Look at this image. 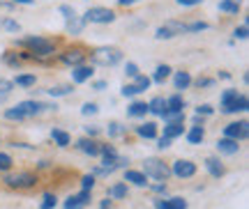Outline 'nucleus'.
<instances>
[{"label": "nucleus", "instance_id": "25", "mask_svg": "<svg viewBox=\"0 0 249 209\" xmlns=\"http://www.w3.org/2000/svg\"><path fill=\"white\" fill-rule=\"evenodd\" d=\"M65 28H67V32L70 35H81L83 32V28H86V21L81 16H74V18H70L67 23H65Z\"/></svg>", "mask_w": 249, "mask_h": 209}, {"label": "nucleus", "instance_id": "41", "mask_svg": "<svg viewBox=\"0 0 249 209\" xmlns=\"http://www.w3.org/2000/svg\"><path fill=\"white\" fill-rule=\"evenodd\" d=\"M123 133H124V127L120 122H111V124H108V136H111V138L123 136Z\"/></svg>", "mask_w": 249, "mask_h": 209}, {"label": "nucleus", "instance_id": "46", "mask_svg": "<svg viewBox=\"0 0 249 209\" xmlns=\"http://www.w3.org/2000/svg\"><path fill=\"white\" fill-rule=\"evenodd\" d=\"M213 113H214V108L210 104H201L196 108V115H198V117H208V115H213Z\"/></svg>", "mask_w": 249, "mask_h": 209}, {"label": "nucleus", "instance_id": "40", "mask_svg": "<svg viewBox=\"0 0 249 209\" xmlns=\"http://www.w3.org/2000/svg\"><path fill=\"white\" fill-rule=\"evenodd\" d=\"M83 207H86V205H83L76 195H70V198L65 200V209H83Z\"/></svg>", "mask_w": 249, "mask_h": 209}, {"label": "nucleus", "instance_id": "11", "mask_svg": "<svg viewBox=\"0 0 249 209\" xmlns=\"http://www.w3.org/2000/svg\"><path fill=\"white\" fill-rule=\"evenodd\" d=\"M76 149H81L88 157H99V143L95 138H81L76 140Z\"/></svg>", "mask_w": 249, "mask_h": 209}, {"label": "nucleus", "instance_id": "23", "mask_svg": "<svg viewBox=\"0 0 249 209\" xmlns=\"http://www.w3.org/2000/svg\"><path fill=\"white\" fill-rule=\"evenodd\" d=\"M171 67L169 64H160V67H157V69H155V74H152V83H160V85H164V83H166V80H169V76H171Z\"/></svg>", "mask_w": 249, "mask_h": 209}, {"label": "nucleus", "instance_id": "22", "mask_svg": "<svg viewBox=\"0 0 249 209\" xmlns=\"http://www.w3.org/2000/svg\"><path fill=\"white\" fill-rule=\"evenodd\" d=\"M124 182H132L134 186H148V177L141 170H127L124 173Z\"/></svg>", "mask_w": 249, "mask_h": 209}, {"label": "nucleus", "instance_id": "44", "mask_svg": "<svg viewBox=\"0 0 249 209\" xmlns=\"http://www.w3.org/2000/svg\"><path fill=\"white\" fill-rule=\"evenodd\" d=\"M124 74H127L129 79H136V76L141 74V71H139V64H136V62H127V64H124Z\"/></svg>", "mask_w": 249, "mask_h": 209}, {"label": "nucleus", "instance_id": "58", "mask_svg": "<svg viewBox=\"0 0 249 209\" xmlns=\"http://www.w3.org/2000/svg\"><path fill=\"white\" fill-rule=\"evenodd\" d=\"M136 2H141V0H118L120 7H129V5H136Z\"/></svg>", "mask_w": 249, "mask_h": 209}, {"label": "nucleus", "instance_id": "32", "mask_svg": "<svg viewBox=\"0 0 249 209\" xmlns=\"http://www.w3.org/2000/svg\"><path fill=\"white\" fill-rule=\"evenodd\" d=\"M150 83H152L150 76H145V74H139V76L134 79V87H136L139 92H145V90L150 87Z\"/></svg>", "mask_w": 249, "mask_h": 209}, {"label": "nucleus", "instance_id": "45", "mask_svg": "<svg viewBox=\"0 0 249 209\" xmlns=\"http://www.w3.org/2000/svg\"><path fill=\"white\" fill-rule=\"evenodd\" d=\"M120 95H123V96H136V95H141V92L134 87V83H127V85L120 87Z\"/></svg>", "mask_w": 249, "mask_h": 209}, {"label": "nucleus", "instance_id": "10", "mask_svg": "<svg viewBox=\"0 0 249 209\" xmlns=\"http://www.w3.org/2000/svg\"><path fill=\"white\" fill-rule=\"evenodd\" d=\"M249 108V99H247V95H238V99L235 101H231V104H226V106H222V113H245Z\"/></svg>", "mask_w": 249, "mask_h": 209}, {"label": "nucleus", "instance_id": "1", "mask_svg": "<svg viewBox=\"0 0 249 209\" xmlns=\"http://www.w3.org/2000/svg\"><path fill=\"white\" fill-rule=\"evenodd\" d=\"M17 46H26L28 53H33V58L39 60V58H49L55 53V42L51 39H44V37H23L18 39Z\"/></svg>", "mask_w": 249, "mask_h": 209}, {"label": "nucleus", "instance_id": "6", "mask_svg": "<svg viewBox=\"0 0 249 209\" xmlns=\"http://www.w3.org/2000/svg\"><path fill=\"white\" fill-rule=\"evenodd\" d=\"M81 18L86 23H99V26H104V23H113L116 21V12L108 7H90Z\"/></svg>", "mask_w": 249, "mask_h": 209}, {"label": "nucleus", "instance_id": "17", "mask_svg": "<svg viewBox=\"0 0 249 209\" xmlns=\"http://www.w3.org/2000/svg\"><path fill=\"white\" fill-rule=\"evenodd\" d=\"M217 149H219L222 154H226V157H233V154H238V149H240V145H238L235 140L222 138L219 143H217Z\"/></svg>", "mask_w": 249, "mask_h": 209}, {"label": "nucleus", "instance_id": "18", "mask_svg": "<svg viewBox=\"0 0 249 209\" xmlns=\"http://www.w3.org/2000/svg\"><path fill=\"white\" fill-rule=\"evenodd\" d=\"M185 136H187V143H189V145H201L205 140V129L203 127H192Z\"/></svg>", "mask_w": 249, "mask_h": 209}, {"label": "nucleus", "instance_id": "37", "mask_svg": "<svg viewBox=\"0 0 249 209\" xmlns=\"http://www.w3.org/2000/svg\"><path fill=\"white\" fill-rule=\"evenodd\" d=\"M97 113H99V106L92 104V101H86V104L81 106V115H86V117L88 115H97Z\"/></svg>", "mask_w": 249, "mask_h": 209}, {"label": "nucleus", "instance_id": "61", "mask_svg": "<svg viewBox=\"0 0 249 209\" xmlns=\"http://www.w3.org/2000/svg\"><path fill=\"white\" fill-rule=\"evenodd\" d=\"M99 209H111V200H102L99 202Z\"/></svg>", "mask_w": 249, "mask_h": 209}, {"label": "nucleus", "instance_id": "48", "mask_svg": "<svg viewBox=\"0 0 249 209\" xmlns=\"http://www.w3.org/2000/svg\"><path fill=\"white\" fill-rule=\"evenodd\" d=\"M60 14L65 16V21H70V18H74L76 16V12H74V7H70V5H60Z\"/></svg>", "mask_w": 249, "mask_h": 209}, {"label": "nucleus", "instance_id": "15", "mask_svg": "<svg viewBox=\"0 0 249 209\" xmlns=\"http://www.w3.org/2000/svg\"><path fill=\"white\" fill-rule=\"evenodd\" d=\"M192 85V74L189 71H176L173 74V87L176 90H187Z\"/></svg>", "mask_w": 249, "mask_h": 209}, {"label": "nucleus", "instance_id": "21", "mask_svg": "<svg viewBox=\"0 0 249 209\" xmlns=\"http://www.w3.org/2000/svg\"><path fill=\"white\" fill-rule=\"evenodd\" d=\"M166 111L169 113H185V99L180 95H173L166 99Z\"/></svg>", "mask_w": 249, "mask_h": 209}, {"label": "nucleus", "instance_id": "63", "mask_svg": "<svg viewBox=\"0 0 249 209\" xmlns=\"http://www.w3.org/2000/svg\"><path fill=\"white\" fill-rule=\"evenodd\" d=\"M219 79H224V80H229V79H231V74H229V71H219Z\"/></svg>", "mask_w": 249, "mask_h": 209}, {"label": "nucleus", "instance_id": "31", "mask_svg": "<svg viewBox=\"0 0 249 209\" xmlns=\"http://www.w3.org/2000/svg\"><path fill=\"white\" fill-rule=\"evenodd\" d=\"M70 92H74V90H71V85H55V87H49V90H46V95L49 96H65V95H70Z\"/></svg>", "mask_w": 249, "mask_h": 209}, {"label": "nucleus", "instance_id": "2", "mask_svg": "<svg viewBox=\"0 0 249 209\" xmlns=\"http://www.w3.org/2000/svg\"><path fill=\"white\" fill-rule=\"evenodd\" d=\"M120 60H123V51L116 46H99L90 53V62L97 67H116Z\"/></svg>", "mask_w": 249, "mask_h": 209}, {"label": "nucleus", "instance_id": "3", "mask_svg": "<svg viewBox=\"0 0 249 209\" xmlns=\"http://www.w3.org/2000/svg\"><path fill=\"white\" fill-rule=\"evenodd\" d=\"M14 108L23 115V120H30V117L46 113V111H55L58 106H55V101L53 104H46V101H37V99H26V101H18Z\"/></svg>", "mask_w": 249, "mask_h": 209}, {"label": "nucleus", "instance_id": "49", "mask_svg": "<svg viewBox=\"0 0 249 209\" xmlns=\"http://www.w3.org/2000/svg\"><path fill=\"white\" fill-rule=\"evenodd\" d=\"M233 37H235V39H247V37H249V28H247V23H242L240 28H235Z\"/></svg>", "mask_w": 249, "mask_h": 209}, {"label": "nucleus", "instance_id": "53", "mask_svg": "<svg viewBox=\"0 0 249 209\" xmlns=\"http://www.w3.org/2000/svg\"><path fill=\"white\" fill-rule=\"evenodd\" d=\"M107 85H108L107 80H95L90 87H92V90H97V92H102V90H107Z\"/></svg>", "mask_w": 249, "mask_h": 209}, {"label": "nucleus", "instance_id": "27", "mask_svg": "<svg viewBox=\"0 0 249 209\" xmlns=\"http://www.w3.org/2000/svg\"><path fill=\"white\" fill-rule=\"evenodd\" d=\"M217 7H219V12H226V14H238L240 12V2L238 0H222Z\"/></svg>", "mask_w": 249, "mask_h": 209}, {"label": "nucleus", "instance_id": "47", "mask_svg": "<svg viewBox=\"0 0 249 209\" xmlns=\"http://www.w3.org/2000/svg\"><path fill=\"white\" fill-rule=\"evenodd\" d=\"M12 163H14V161H12V157H9V154H5V152H0V170H9V168H12Z\"/></svg>", "mask_w": 249, "mask_h": 209}, {"label": "nucleus", "instance_id": "8", "mask_svg": "<svg viewBox=\"0 0 249 209\" xmlns=\"http://www.w3.org/2000/svg\"><path fill=\"white\" fill-rule=\"evenodd\" d=\"M171 175H176V177H180V179L194 177L196 175V163L187 161V159H178V161H173V166H171Z\"/></svg>", "mask_w": 249, "mask_h": 209}, {"label": "nucleus", "instance_id": "60", "mask_svg": "<svg viewBox=\"0 0 249 209\" xmlns=\"http://www.w3.org/2000/svg\"><path fill=\"white\" fill-rule=\"evenodd\" d=\"M35 0H12V5H33Z\"/></svg>", "mask_w": 249, "mask_h": 209}, {"label": "nucleus", "instance_id": "9", "mask_svg": "<svg viewBox=\"0 0 249 209\" xmlns=\"http://www.w3.org/2000/svg\"><path fill=\"white\" fill-rule=\"evenodd\" d=\"M60 62L70 64L71 69H74V67H79V64H83V62H86V53L79 51V48H70V51L60 53Z\"/></svg>", "mask_w": 249, "mask_h": 209}, {"label": "nucleus", "instance_id": "34", "mask_svg": "<svg viewBox=\"0 0 249 209\" xmlns=\"http://www.w3.org/2000/svg\"><path fill=\"white\" fill-rule=\"evenodd\" d=\"M55 205H58V198L53 193H44V200H42L39 209H55Z\"/></svg>", "mask_w": 249, "mask_h": 209}, {"label": "nucleus", "instance_id": "59", "mask_svg": "<svg viewBox=\"0 0 249 209\" xmlns=\"http://www.w3.org/2000/svg\"><path fill=\"white\" fill-rule=\"evenodd\" d=\"M155 209H169L166 200H155Z\"/></svg>", "mask_w": 249, "mask_h": 209}, {"label": "nucleus", "instance_id": "39", "mask_svg": "<svg viewBox=\"0 0 249 209\" xmlns=\"http://www.w3.org/2000/svg\"><path fill=\"white\" fill-rule=\"evenodd\" d=\"M238 99V90H224L222 92V106H226V104H231V101H235Z\"/></svg>", "mask_w": 249, "mask_h": 209}, {"label": "nucleus", "instance_id": "16", "mask_svg": "<svg viewBox=\"0 0 249 209\" xmlns=\"http://www.w3.org/2000/svg\"><path fill=\"white\" fill-rule=\"evenodd\" d=\"M148 115V104L145 101H132L127 106V117H145Z\"/></svg>", "mask_w": 249, "mask_h": 209}, {"label": "nucleus", "instance_id": "55", "mask_svg": "<svg viewBox=\"0 0 249 209\" xmlns=\"http://www.w3.org/2000/svg\"><path fill=\"white\" fill-rule=\"evenodd\" d=\"M150 189L155 193H164V195H166V184H152Z\"/></svg>", "mask_w": 249, "mask_h": 209}, {"label": "nucleus", "instance_id": "38", "mask_svg": "<svg viewBox=\"0 0 249 209\" xmlns=\"http://www.w3.org/2000/svg\"><path fill=\"white\" fill-rule=\"evenodd\" d=\"M161 120L166 124L169 122H185V113H169V111H166V113L161 115Z\"/></svg>", "mask_w": 249, "mask_h": 209}, {"label": "nucleus", "instance_id": "26", "mask_svg": "<svg viewBox=\"0 0 249 209\" xmlns=\"http://www.w3.org/2000/svg\"><path fill=\"white\" fill-rule=\"evenodd\" d=\"M12 83H14V85H18V87H35L37 79H35V74H18Z\"/></svg>", "mask_w": 249, "mask_h": 209}, {"label": "nucleus", "instance_id": "54", "mask_svg": "<svg viewBox=\"0 0 249 209\" xmlns=\"http://www.w3.org/2000/svg\"><path fill=\"white\" fill-rule=\"evenodd\" d=\"M157 147H160V149H166V147H171V140H169V138H164V136H161V138H157Z\"/></svg>", "mask_w": 249, "mask_h": 209}, {"label": "nucleus", "instance_id": "35", "mask_svg": "<svg viewBox=\"0 0 249 209\" xmlns=\"http://www.w3.org/2000/svg\"><path fill=\"white\" fill-rule=\"evenodd\" d=\"M2 62H5V64H9V67H18V64H21L18 55H17V53H12V51L2 53Z\"/></svg>", "mask_w": 249, "mask_h": 209}, {"label": "nucleus", "instance_id": "36", "mask_svg": "<svg viewBox=\"0 0 249 209\" xmlns=\"http://www.w3.org/2000/svg\"><path fill=\"white\" fill-rule=\"evenodd\" d=\"M95 189V175H83L81 177V191H92Z\"/></svg>", "mask_w": 249, "mask_h": 209}, {"label": "nucleus", "instance_id": "52", "mask_svg": "<svg viewBox=\"0 0 249 209\" xmlns=\"http://www.w3.org/2000/svg\"><path fill=\"white\" fill-rule=\"evenodd\" d=\"M203 0H178L180 7H196V5H201Z\"/></svg>", "mask_w": 249, "mask_h": 209}, {"label": "nucleus", "instance_id": "50", "mask_svg": "<svg viewBox=\"0 0 249 209\" xmlns=\"http://www.w3.org/2000/svg\"><path fill=\"white\" fill-rule=\"evenodd\" d=\"M192 83L201 90V87H213L214 85V79H196V80H192Z\"/></svg>", "mask_w": 249, "mask_h": 209}, {"label": "nucleus", "instance_id": "43", "mask_svg": "<svg viewBox=\"0 0 249 209\" xmlns=\"http://www.w3.org/2000/svg\"><path fill=\"white\" fill-rule=\"evenodd\" d=\"M0 26L5 28V30H9V32H18V30H21V26H18L17 21H12V18H2Z\"/></svg>", "mask_w": 249, "mask_h": 209}, {"label": "nucleus", "instance_id": "7", "mask_svg": "<svg viewBox=\"0 0 249 209\" xmlns=\"http://www.w3.org/2000/svg\"><path fill=\"white\" fill-rule=\"evenodd\" d=\"M249 136V124L247 120H240V122H231V124H226L224 127V138H229V140H245Z\"/></svg>", "mask_w": 249, "mask_h": 209}, {"label": "nucleus", "instance_id": "12", "mask_svg": "<svg viewBox=\"0 0 249 209\" xmlns=\"http://www.w3.org/2000/svg\"><path fill=\"white\" fill-rule=\"evenodd\" d=\"M92 64H79V67H74L71 69V80L74 83H86V80L92 79Z\"/></svg>", "mask_w": 249, "mask_h": 209}, {"label": "nucleus", "instance_id": "62", "mask_svg": "<svg viewBox=\"0 0 249 209\" xmlns=\"http://www.w3.org/2000/svg\"><path fill=\"white\" fill-rule=\"evenodd\" d=\"M192 122H194V127H203V117H198V115H196Z\"/></svg>", "mask_w": 249, "mask_h": 209}, {"label": "nucleus", "instance_id": "28", "mask_svg": "<svg viewBox=\"0 0 249 209\" xmlns=\"http://www.w3.org/2000/svg\"><path fill=\"white\" fill-rule=\"evenodd\" d=\"M108 195H111V198H116V200H120V198H127V182L113 184V186L108 189Z\"/></svg>", "mask_w": 249, "mask_h": 209}, {"label": "nucleus", "instance_id": "30", "mask_svg": "<svg viewBox=\"0 0 249 209\" xmlns=\"http://www.w3.org/2000/svg\"><path fill=\"white\" fill-rule=\"evenodd\" d=\"M164 28H166L173 37H176V35H185V23H182V21H166V23H164Z\"/></svg>", "mask_w": 249, "mask_h": 209}, {"label": "nucleus", "instance_id": "29", "mask_svg": "<svg viewBox=\"0 0 249 209\" xmlns=\"http://www.w3.org/2000/svg\"><path fill=\"white\" fill-rule=\"evenodd\" d=\"M12 87H14V83L7 79H0V104H5L9 99V95H12Z\"/></svg>", "mask_w": 249, "mask_h": 209}, {"label": "nucleus", "instance_id": "33", "mask_svg": "<svg viewBox=\"0 0 249 209\" xmlns=\"http://www.w3.org/2000/svg\"><path fill=\"white\" fill-rule=\"evenodd\" d=\"M208 28H210V23H205V21H192V23H185V35L187 32H201Z\"/></svg>", "mask_w": 249, "mask_h": 209}, {"label": "nucleus", "instance_id": "42", "mask_svg": "<svg viewBox=\"0 0 249 209\" xmlns=\"http://www.w3.org/2000/svg\"><path fill=\"white\" fill-rule=\"evenodd\" d=\"M166 205H169V209H187V200H182V198H169L166 200Z\"/></svg>", "mask_w": 249, "mask_h": 209}, {"label": "nucleus", "instance_id": "13", "mask_svg": "<svg viewBox=\"0 0 249 209\" xmlns=\"http://www.w3.org/2000/svg\"><path fill=\"white\" fill-rule=\"evenodd\" d=\"M205 170L213 175V177H222V175L226 173V168L222 166V161H219L217 157H208V159H205Z\"/></svg>", "mask_w": 249, "mask_h": 209}, {"label": "nucleus", "instance_id": "24", "mask_svg": "<svg viewBox=\"0 0 249 209\" xmlns=\"http://www.w3.org/2000/svg\"><path fill=\"white\" fill-rule=\"evenodd\" d=\"M185 133V127H182V122H169L166 127H164V138H178V136H182Z\"/></svg>", "mask_w": 249, "mask_h": 209}, {"label": "nucleus", "instance_id": "57", "mask_svg": "<svg viewBox=\"0 0 249 209\" xmlns=\"http://www.w3.org/2000/svg\"><path fill=\"white\" fill-rule=\"evenodd\" d=\"M86 133H88V138H95V136L99 133V129L97 127H86Z\"/></svg>", "mask_w": 249, "mask_h": 209}, {"label": "nucleus", "instance_id": "20", "mask_svg": "<svg viewBox=\"0 0 249 209\" xmlns=\"http://www.w3.org/2000/svg\"><path fill=\"white\" fill-rule=\"evenodd\" d=\"M136 133H139L141 138H145V140H155L157 138V124L145 122V124H141V127H136Z\"/></svg>", "mask_w": 249, "mask_h": 209}, {"label": "nucleus", "instance_id": "51", "mask_svg": "<svg viewBox=\"0 0 249 209\" xmlns=\"http://www.w3.org/2000/svg\"><path fill=\"white\" fill-rule=\"evenodd\" d=\"M155 37H157V39H173V35H171V32H169V30H166L164 26L157 28V32H155Z\"/></svg>", "mask_w": 249, "mask_h": 209}, {"label": "nucleus", "instance_id": "56", "mask_svg": "<svg viewBox=\"0 0 249 209\" xmlns=\"http://www.w3.org/2000/svg\"><path fill=\"white\" fill-rule=\"evenodd\" d=\"M76 198H79V200L83 202V205H88V202H90V191H81L79 195H76Z\"/></svg>", "mask_w": 249, "mask_h": 209}, {"label": "nucleus", "instance_id": "14", "mask_svg": "<svg viewBox=\"0 0 249 209\" xmlns=\"http://www.w3.org/2000/svg\"><path fill=\"white\" fill-rule=\"evenodd\" d=\"M148 113L161 117V115L166 113V99H164V96H155V99H150V101H148Z\"/></svg>", "mask_w": 249, "mask_h": 209}, {"label": "nucleus", "instance_id": "4", "mask_svg": "<svg viewBox=\"0 0 249 209\" xmlns=\"http://www.w3.org/2000/svg\"><path fill=\"white\" fill-rule=\"evenodd\" d=\"M145 177H152V179H157V182H166L171 177V168L161 161V159H145V163H143V170H141Z\"/></svg>", "mask_w": 249, "mask_h": 209}, {"label": "nucleus", "instance_id": "19", "mask_svg": "<svg viewBox=\"0 0 249 209\" xmlns=\"http://www.w3.org/2000/svg\"><path fill=\"white\" fill-rule=\"evenodd\" d=\"M51 138H53V143L58 145V147H67L71 143V136L67 133V131H62V129H58V127H53L51 129Z\"/></svg>", "mask_w": 249, "mask_h": 209}, {"label": "nucleus", "instance_id": "5", "mask_svg": "<svg viewBox=\"0 0 249 209\" xmlns=\"http://www.w3.org/2000/svg\"><path fill=\"white\" fill-rule=\"evenodd\" d=\"M2 182L7 184L9 189H33L37 184V175L30 170H21V173H9L2 177Z\"/></svg>", "mask_w": 249, "mask_h": 209}]
</instances>
